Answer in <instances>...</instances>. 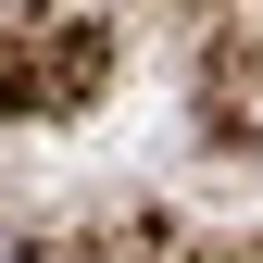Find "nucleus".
<instances>
[{
  "label": "nucleus",
  "instance_id": "obj_1",
  "mask_svg": "<svg viewBox=\"0 0 263 263\" xmlns=\"http://www.w3.org/2000/svg\"><path fill=\"white\" fill-rule=\"evenodd\" d=\"M0 263H50V251H38V238H25V226H13V213H0Z\"/></svg>",
  "mask_w": 263,
  "mask_h": 263
}]
</instances>
